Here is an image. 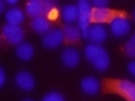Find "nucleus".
Instances as JSON below:
<instances>
[{"mask_svg": "<svg viewBox=\"0 0 135 101\" xmlns=\"http://www.w3.org/2000/svg\"><path fill=\"white\" fill-rule=\"evenodd\" d=\"M103 91L105 94H117L125 101H135V83L124 79H104Z\"/></svg>", "mask_w": 135, "mask_h": 101, "instance_id": "1", "label": "nucleus"}, {"mask_svg": "<svg viewBox=\"0 0 135 101\" xmlns=\"http://www.w3.org/2000/svg\"><path fill=\"white\" fill-rule=\"evenodd\" d=\"M84 58L99 72H104L110 66V55L101 45L89 44L84 46Z\"/></svg>", "mask_w": 135, "mask_h": 101, "instance_id": "2", "label": "nucleus"}, {"mask_svg": "<svg viewBox=\"0 0 135 101\" xmlns=\"http://www.w3.org/2000/svg\"><path fill=\"white\" fill-rule=\"evenodd\" d=\"M120 17H127L124 11L111 10V8H91L90 13V23L94 24H103V23H111L113 20L120 18Z\"/></svg>", "mask_w": 135, "mask_h": 101, "instance_id": "3", "label": "nucleus"}, {"mask_svg": "<svg viewBox=\"0 0 135 101\" xmlns=\"http://www.w3.org/2000/svg\"><path fill=\"white\" fill-rule=\"evenodd\" d=\"M2 35L6 39L8 44L11 45H20L23 42L24 38V31L21 27H17V25H10L6 24L2 29Z\"/></svg>", "mask_w": 135, "mask_h": 101, "instance_id": "4", "label": "nucleus"}, {"mask_svg": "<svg viewBox=\"0 0 135 101\" xmlns=\"http://www.w3.org/2000/svg\"><path fill=\"white\" fill-rule=\"evenodd\" d=\"M63 41H65V34H63V29H59V28L51 29L49 32H46L45 35L42 37V45H44V48H46V49L58 48Z\"/></svg>", "mask_w": 135, "mask_h": 101, "instance_id": "5", "label": "nucleus"}, {"mask_svg": "<svg viewBox=\"0 0 135 101\" xmlns=\"http://www.w3.org/2000/svg\"><path fill=\"white\" fill-rule=\"evenodd\" d=\"M61 62H62V65L65 67H68V69H75V67L80 63L79 50L72 48V46L65 48L62 50V53H61Z\"/></svg>", "mask_w": 135, "mask_h": 101, "instance_id": "6", "label": "nucleus"}, {"mask_svg": "<svg viewBox=\"0 0 135 101\" xmlns=\"http://www.w3.org/2000/svg\"><path fill=\"white\" fill-rule=\"evenodd\" d=\"M110 29H111L114 37H117V38L125 37L131 31V23H129L128 17H120V18L113 20L110 23Z\"/></svg>", "mask_w": 135, "mask_h": 101, "instance_id": "7", "label": "nucleus"}, {"mask_svg": "<svg viewBox=\"0 0 135 101\" xmlns=\"http://www.w3.org/2000/svg\"><path fill=\"white\" fill-rule=\"evenodd\" d=\"M14 83L23 91H31L35 87V79L30 72H18L14 77Z\"/></svg>", "mask_w": 135, "mask_h": 101, "instance_id": "8", "label": "nucleus"}, {"mask_svg": "<svg viewBox=\"0 0 135 101\" xmlns=\"http://www.w3.org/2000/svg\"><path fill=\"white\" fill-rule=\"evenodd\" d=\"M80 88L87 95H97L100 93L101 84L94 76H86L80 80Z\"/></svg>", "mask_w": 135, "mask_h": 101, "instance_id": "9", "label": "nucleus"}, {"mask_svg": "<svg viewBox=\"0 0 135 101\" xmlns=\"http://www.w3.org/2000/svg\"><path fill=\"white\" fill-rule=\"evenodd\" d=\"M87 38H90L91 44L100 45L101 42H104L105 39H107V29H105L103 25H100V24L91 25V27L89 28Z\"/></svg>", "mask_w": 135, "mask_h": 101, "instance_id": "10", "label": "nucleus"}, {"mask_svg": "<svg viewBox=\"0 0 135 101\" xmlns=\"http://www.w3.org/2000/svg\"><path fill=\"white\" fill-rule=\"evenodd\" d=\"M25 13L30 17H32V18L42 17V14H45L44 2L42 0H31V2H28L27 6H25Z\"/></svg>", "mask_w": 135, "mask_h": 101, "instance_id": "11", "label": "nucleus"}, {"mask_svg": "<svg viewBox=\"0 0 135 101\" xmlns=\"http://www.w3.org/2000/svg\"><path fill=\"white\" fill-rule=\"evenodd\" d=\"M34 53H35L34 46L31 44H28V42H21L20 45L16 46V55L20 60H24V62L30 60L34 56Z\"/></svg>", "mask_w": 135, "mask_h": 101, "instance_id": "12", "label": "nucleus"}, {"mask_svg": "<svg viewBox=\"0 0 135 101\" xmlns=\"http://www.w3.org/2000/svg\"><path fill=\"white\" fill-rule=\"evenodd\" d=\"M31 28L34 29L35 32H38V34H45L46 32H49L51 29V23H49V20L46 18V17H37V18H32V21H31Z\"/></svg>", "mask_w": 135, "mask_h": 101, "instance_id": "13", "label": "nucleus"}, {"mask_svg": "<svg viewBox=\"0 0 135 101\" xmlns=\"http://www.w3.org/2000/svg\"><path fill=\"white\" fill-rule=\"evenodd\" d=\"M62 17H63V21L68 23V24L79 20V8H78V6H75V4H66V6H63Z\"/></svg>", "mask_w": 135, "mask_h": 101, "instance_id": "14", "label": "nucleus"}, {"mask_svg": "<svg viewBox=\"0 0 135 101\" xmlns=\"http://www.w3.org/2000/svg\"><path fill=\"white\" fill-rule=\"evenodd\" d=\"M4 17L10 25H17V27H20V24L24 21V13L20 8H10Z\"/></svg>", "mask_w": 135, "mask_h": 101, "instance_id": "15", "label": "nucleus"}, {"mask_svg": "<svg viewBox=\"0 0 135 101\" xmlns=\"http://www.w3.org/2000/svg\"><path fill=\"white\" fill-rule=\"evenodd\" d=\"M63 34H65V39L68 42H76L79 41L80 35H82V31H80L79 27H76V25H72V24H66L65 27H63Z\"/></svg>", "mask_w": 135, "mask_h": 101, "instance_id": "16", "label": "nucleus"}, {"mask_svg": "<svg viewBox=\"0 0 135 101\" xmlns=\"http://www.w3.org/2000/svg\"><path fill=\"white\" fill-rule=\"evenodd\" d=\"M124 52H125V55H127L128 58H132L134 60H135V32H134V35L125 42V45H124Z\"/></svg>", "mask_w": 135, "mask_h": 101, "instance_id": "17", "label": "nucleus"}, {"mask_svg": "<svg viewBox=\"0 0 135 101\" xmlns=\"http://www.w3.org/2000/svg\"><path fill=\"white\" fill-rule=\"evenodd\" d=\"M42 101H66V100H65V97H63L62 93H59V91H49L48 94L42 98Z\"/></svg>", "mask_w": 135, "mask_h": 101, "instance_id": "18", "label": "nucleus"}, {"mask_svg": "<svg viewBox=\"0 0 135 101\" xmlns=\"http://www.w3.org/2000/svg\"><path fill=\"white\" fill-rule=\"evenodd\" d=\"M108 0H93L91 6L94 8H108Z\"/></svg>", "mask_w": 135, "mask_h": 101, "instance_id": "19", "label": "nucleus"}, {"mask_svg": "<svg viewBox=\"0 0 135 101\" xmlns=\"http://www.w3.org/2000/svg\"><path fill=\"white\" fill-rule=\"evenodd\" d=\"M6 84V72L3 67H0V87H3Z\"/></svg>", "mask_w": 135, "mask_h": 101, "instance_id": "20", "label": "nucleus"}, {"mask_svg": "<svg viewBox=\"0 0 135 101\" xmlns=\"http://www.w3.org/2000/svg\"><path fill=\"white\" fill-rule=\"evenodd\" d=\"M127 69H128V72L132 76H135V60H131L128 63V66H127Z\"/></svg>", "mask_w": 135, "mask_h": 101, "instance_id": "21", "label": "nucleus"}, {"mask_svg": "<svg viewBox=\"0 0 135 101\" xmlns=\"http://www.w3.org/2000/svg\"><path fill=\"white\" fill-rule=\"evenodd\" d=\"M4 8H6V2H4V0H2V2H0V11H4Z\"/></svg>", "mask_w": 135, "mask_h": 101, "instance_id": "22", "label": "nucleus"}, {"mask_svg": "<svg viewBox=\"0 0 135 101\" xmlns=\"http://www.w3.org/2000/svg\"><path fill=\"white\" fill-rule=\"evenodd\" d=\"M6 3H7V4H10V6H14V4H17L18 2H17V0H7Z\"/></svg>", "mask_w": 135, "mask_h": 101, "instance_id": "23", "label": "nucleus"}, {"mask_svg": "<svg viewBox=\"0 0 135 101\" xmlns=\"http://www.w3.org/2000/svg\"><path fill=\"white\" fill-rule=\"evenodd\" d=\"M21 101H34L32 98H24V100H21Z\"/></svg>", "mask_w": 135, "mask_h": 101, "instance_id": "24", "label": "nucleus"}, {"mask_svg": "<svg viewBox=\"0 0 135 101\" xmlns=\"http://www.w3.org/2000/svg\"><path fill=\"white\" fill-rule=\"evenodd\" d=\"M132 18L135 20V8H134V11H132Z\"/></svg>", "mask_w": 135, "mask_h": 101, "instance_id": "25", "label": "nucleus"}]
</instances>
